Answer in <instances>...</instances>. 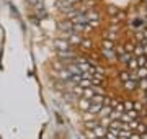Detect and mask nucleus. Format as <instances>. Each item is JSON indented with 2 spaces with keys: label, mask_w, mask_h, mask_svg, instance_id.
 <instances>
[{
  "label": "nucleus",
  "mask_w": 147,
  "mask_h": 139,
  "mask_svg": "<svg viewBox=\"0 0 147 139\" xmlns=\"http://www.w3.org/2000/svg\"><path fill=\"white\" fill-rule=\"evenodd\" d=\"M137 79H129V80H126V82H123V87L126 88L127 92H132V90H136L137 87H139V84H137Z\"/></svg>",
  "instance_id": "obj_1"
},
{
  "label": "nucleus",
  "mask_w": 147,
  "mask_h": 139,
  "mask_svg": "<svg viewBox=\"0 0 147 139\" xmlns=\"http://www.w3.org/2000/svg\"><path fill=\"white\" fill-rule=\"evenodd\" d=\"M93 133H95V136H96L98 139H101V138H105V136H106L108 128L103 126V124H98V126H95V128H93Z\"/></svg>",
  "instance_id": "obj_2"
},
{
  "label": "nucleus",
  "mask_w": 147,
  "mask_h": 139,
  "mask_svg": "<svg viewBox=\"0 0 147 139\" xmlns=\"http://www.w3.org/2000/svg\"><path fill=\"white\" fill-rule=\"evenodd\" d=\"M56 48L59 49V51H67V49H70V43H69L65 38H62V39H56Z\"/></svg>",
  "instance_id": "obj_3"
},
{
  "label": "nucleus",
  "mask_w": 147,
  "mask_h": 139,
  "mask_svg": "<svg viewBox=\"0 0 147 139\" xmlns=\"http://www.w3.org/2000/svg\"><path fill=\"white\" fill-rule=\"evenodd\" d=\"M111 111H113V108H111L110 105H103L101 110L98 111V116H100V118H106V116H110V115H111Z\"/></svg>",
  "instance_id": "obj_4"
},
{
  "label": "nucleus",
  "mask_w": 147,
  "mask_h": 139,
  "mask_svg": "<svg viewBox=\"0 0 147 139\" xmlns=\"http://www.w3.org/2000/svg\"><path fill=\"white\" fill-rule=\"evenodd\" d=\"M95 96V90L93 87H88V88H84V92H82V98H87V100H92Z\"/></svg>",
  "instance_id": "obj_5"
},
{
  "label": "nucleus",
  "mask_w": 147,
  "mask_h": 139,
  "mask_svg": "<svg viewBox=\"0 0 147 139\" xmlns=\"http://www.w3.org/2000/svg\"><path fill=\"white\" fill-rule=\"evenodd\" d=\"M90 105H92V100H87V98H80L79 100V108L84 110V111H88Z\"/></svg>",
  "instance_id": "obj_6"
},
{
  "label": "nucleus",
  "mask_w": 147,
  "mask_h": 139,
  "mask_svg": "<svg viewBox=\"0 0 147 139\" xmlns=\"http://www.w3.org/2000/svg\"><path fill=\"white\" fill-rule=\"evenodd\" d=\"M134 75L137 79H147V67H137Z\"/></svg>",
  "instance_id": "obj_7"
},
{
  "label": "nucleus",
  "mask_w": 147,
  "mask_h": 139,
  "mask_svg": "<svg viewBox=\"0 0 147 139\" xmlns=\"http://www.w3.org/2000/svg\"><path fill=\"white\" fill-rule=\"evenodd\" d=\"M101 107H103V103H95V102H92V105H90V108H88V111L93 113V115H98V111L101 110Z\"/></svg>",
  "instance_id": "obj_8"
},
{
  "label": "nucleus",
  "mask_w": 147,
  "mask_h": 139,
  "mask_svg": "<svg viewBox=\"0 0 147 139\" xmlns=\"http://www.w3.org/2000/svg\"><path fill=\"white\" fill-rule=\"evenodd\" d=\"M101 54H103V56H105L106 59H110V61H113V59L116 57L115 49H101Z\"/></svg>",
  "instance_id": "obj_9"
},
{
  "label": "nucleus",
  "mask_w": 147,
  "mask_h": 139,
  "mask_svg": "<svg viewBox=\"0 0 147 139\" xmlns=\"http://www.w3.org/2000/svg\"><path fill=\"white\" fill-rule=\"evenodd\" d=\"M132 56H136V57H139V56H144V46H142V43H141V44H136V46H134Z\"/></svg>",
  "instance_id": "obj_10"
},
{
  "label": "nucleus",
  "mask_w": 147,
  "mask_h": 139,
  "mask_svg": "<svg viewBox=\"0 0 147 139\" xmlns=\"http://www.w3.org/2000/svg\"><path fill=\"white\" fill-rule=\"evenodd\" d=\"M126 65H127V69H129V70H136L137 67H139V65H137V57H136V56H132Z\"/></svg>",
  "instance_id": "obj_11"
},
{
  "label": "nucleus",
  "mask_w": 147,
  "mask_h": 139,
  "mask_svg": "<svg viewBox=\"0 0 147 139\" xmlns=\"http://www.w3.org/2000/svg\"><path fill=\"white\" fill-rule=\"evenodd\" d=\"M115 46H116L115 41H111V39H106V38L103 39V43H101V48H103V49H115Z\"/></svg>",
  "instance_id": "obj_12"
},
{
  "label": "nucleus",
  "mask_w": 147,
  "mask_h": 139,
  "mask_svg": "<svg viewBox=\"0 0 147 139\" xmlns=\"http://www.w3.org/2000/svg\"><path fill=\"white\" fill-rule=\"evenodd\" d=\"M137 65H139V67H147V56L146 54L137 57Z\"/></svg>",
  "instance_id": "obj_13"
},
{
  "label": "nucleus",
  "mask_w": 147,
  "mask_h": 139,
  "mask_svg": "<svg viewBox=\"0 0 147 139\" xmlns=\"http://www.w3.org/2000/svg\"><path fill=\"white\" fill-rule=\"evenodd\" d=\"M80 46L85 49H90L93 44H92V39H88V38H85V39H82V43H80Z\"/></svg>",
  "instance_id": "obj_14"
},
{
  "label": "nucleus",
  "mask_w": 147,
  "mask_h": 139,
  "mask_svg": "<svg viewBox=\"0 0 147 139\" xmlns=\"http://www.w3.org/2000/svg\"><path fill=\"white\" fill-rule=\"evenodd\" d=\"M123 105H124V111L134 110V102H129V100H126V102H123Z\"/></svg>",
  "instance_id": "obj_15"
},
{
  "label": "nucleus",
  "mask_w": 147,
  "mask_h": 139,
  "mask_svg": "<svg viewBox=\"0 0 147 139\" xmlns=\"http://www.w3.org/2000/svg\"><path fill=\"white\" fill-rule=\"evenodd\" d=\"M95 118H96V115H93V113H90V111H85L84 121H92V119H95Z\"/></svg>",
  "instance_id": "obj_16"
},
{
  "label": "nucleus",
  "mask_w": 147,
  "mask_h": 139,
  "mask_svg": "<svg viewBox=\"0 0 147 139\" xmlns=\"http://www.w3.org/2000/svg\"><path fill=\"white\" fill-rule=\"evenodd\" d=\"M136 131H137V134H144L147 131V126H146V124L139 123V124H137V128H136Z\"/></svg>",
  "instance_id": "obj_17"
},
{
  "label": "nucleus",
  "mask_w": 147,
  "mask_h": 139,
  "mask_svg": "<svg viewBox=\"0 0 147 139\" xmlns=\"http://www.w3.org/2000/svg\"><path fill=\"white\" fill-rule=\"evenodd\" d=\"M85 136L88 139H98L96 136H95V133H93V129H85Z\"/></svg>",
  "instance_id": "obj_18"
},
{
  "label": "nucleus",
  "mask_w": 147,
  "mask_h": 139,
  "mask_svg": "<svg viewBox=\"0 0 147 139\" xmlns=\"http://www.w3.org/2000/svg\"><path fill=\"white\" fill-rule=\"evenodd\" d=\"M137 84H139V87H141L142 90H146V88H147V79H139Z\"/></svg>",
  "instance_id": "obj_19"
},
{
  "label": "nucleus",
  "mask_w": 147,
  "mask_h": 139,
  "mask_svg": "<svg viewBox=\"0 0 147 139\" xmlns=\"http://www.w3.org/2000/svg\"><path fill=\"white\" fill-rule=\"evenodd\" d=\"M124 49H126L127 53L132 54V51H134V44H132V43H126V44H124Z\"/></svg>",
  "instance_id": "obj_20"
},
{
  "label": "nucleus",
  "mask_w": 147,
  "mask_h": 139,
  "mask_svg": "<svg viewBox=\"0 0 147 139\" xmlns=\"http://www.w3.org/2000/svg\"><path fill=\"white\" fill-rule=\"evenodd\" d=\"M28 2H30L31 5H39V3H41V0H28Z\"/></svg>",
  "instance_id": "obj_21"
},
{
  "label": "nucleus",
  "mask_w": 147,
  "mask_h": 139,
  "mask_svg": "<svg viewBox=\"0 0 147 139\" xmlns=\"http://www.w3.org/2000/svg\"><path fill=\"white\" fill-rule=\"evenodd\" d=\"M144 96H146V100H147V88L144 90Z\"/></svg>",
  "instance_id": "obj_22"
},
{
  "label": "nucleus",
  "mask_w": 147,
  "mask_h": 139,
  "mask_svg": "<svg viewBox=\"0 0 147 139\" xmlns=\"http://www.w3.org/2000/svg\"><path fill=\"white\" fill-rule=\"evenodd\" d=\"M101 139H110V138H106V136H105V138H101Z\"/></svg>",
  "instance_id": "obj_23"
},
{
  "label": "nucleus",
  "mask_w": 147,
  "mask_h": 139,
  "mask_svg": "<svg viewBox=\"0 0 147 139\" xmlns=\"http://www.w3.org/2000/svg\"><path fill=\"white\" fill-rule=\"evenodd\" d=\"M144 2H147V0H144Z\"/></svg>",
  "instance_id": "obj_24"
}]
</instances>
